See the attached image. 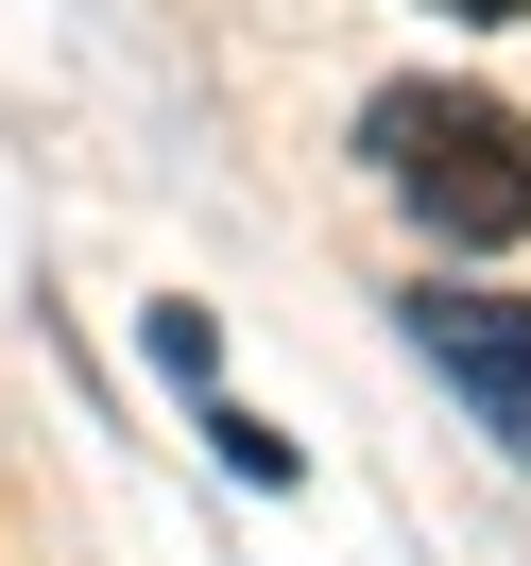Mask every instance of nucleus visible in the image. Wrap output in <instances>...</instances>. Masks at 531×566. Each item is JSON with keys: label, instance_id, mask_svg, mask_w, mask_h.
<instances>
[{"label": "nucleus", "instance_id": "f257e3e1", "mask_svg": "<svg viewBox=\"0 0 531 566\" xmlns=\"http://www.w3.org/2000/svg\"><path fill=\"white\" fill-rule=\"evenodd\" d=\"M360 138H378V172L428 207V241H514L531 223V120L480 104V86H394Z\"/></svg>", "mask_w": 531, "mask_h": 566}, {"label": "nucleus", "instance_id": "f03ea898", "mask_svg": "<svg viewBox=\"0 0 531 566\" xmlns=\"http://www.w3.org/2000/svg\"><path fill=\"white\" fill-rule=\"evenodd\" d=\"M412 344H428V378H463V412L497 429V447L531 463V292H412Z\"/></svg>", "mask_w": 531, "mask_h": 566}, {"label": "nucleus", "instance_id": "7ed1b4c3", "mask_svg": "<svg viewBox=\"0 0 531 566\" xmlns=\"http://www.w3.org/2000/svg\"><path fill=\"white\" fill-rule=\"evenodd\" d=\"M446 18H531V0H446Z\"/></svg>", "mask_w": 531, "mask_h": 566}]
</instances>
